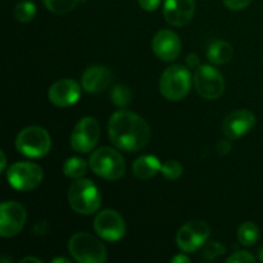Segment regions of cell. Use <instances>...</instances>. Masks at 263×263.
<instances>
[{
  "instance_id": "6da1fadb",
  "label": "cell",
  "mask_w": 263,
  "mask_h": 263,
  "mask_svg": "<svg viewBox=\"0 0 263 263\" xmlns=\"http://www.w3.org/2000/svg\"><path fill=\"white\" fill-rule=\"evenodd\" d=\"M108 135L116 148L123 152H139L151 140L148 122L131 110H117L110 116Z\"/></svg>"
},
{
  "instance_id": "7a4b0ae2",
  "label": "cell",
  "mask_w": 263,
  "mask_h": 263,
  "mask_svg": "<svg viewBox=\"0 0 263 263\" xmlns=\"http://www.w3.org/2000/svg\"><path fill=\"white\" fill-rule=\"evenodd\" d=\"M68 202L79 215L90 216L98 212L102 205V195L97 185L89 179H77L69 186Z\"/></svg>"
},
{
  "instance_id": "3957f363",
  "label": "cell",
  "mask_w": 263,
  "mask_h": 263,
  "mask_svg": "<svg viewBox=\"0 0 263 263\" xmlns=\"http://www.w3.org/2000/svg\"><path fill=\"white\" fill-rule=\"evenodd\" d=\"M90 168L95 175L105 180H120L126 172V163L122 154L109 146H103L90 156Z\"/></svg>"
},
{
  "instance_id": "277c9868",
  "label": "cell",
  "mask_w": 263,
  "mask_h": 263,
  "mask_svg": "<svg viewBox=\"0 0 263 263\" xmlns=\"http://www.w3.org/2000/svg\"><path fill=\"white\" fill-rule=\"evenodd\" d=\"M192 87V74L181 64H175L164 69L159 80L161 94L171 102L184 99Z\"/></svg>"
},
{
  "instance_id": "5b68a950",
  "label": "cell",
  "mask_w": 263,
  "mask_h": 263,
  "mask_svg": "<svg viewBox=\"0 0 263 263\" xmlns=\"http://www.w3.org/2000/svg\"><path fill=\"white\" fill-rule=\"evenodd\" d=\"M15 148L28 158H40L46 156L50 151V135L40 126H28L21 130L15 138Z\"/></svg>"
},
{
  "instance_id": "8992f818",
  "label": "cell",
  "mask_w": 263,
  "mask_h": 263,
  "mask_svg": "<svg viewBox=\"0 0 263 263\" xmlns=\"http://www.w3.org/2000/svg\"><path fill=\"white\" fill-rule=\"evenodd\" d=\"M68 251L79 263H103L107 261L105 247L86 233H77L69 239Z\"/></svg>"
},
{
  "instance_id": "52a82bcc",
  "label": "cell",
  "mask_w": 263,
  "mask_h": 263,
  "mask_svg": "<svg viewBox=\"0 0 263 263\" xmlns=\"http://www.w3.org/2000/svg\"><path fill=\"white\" fill-rule=\"evenodd\" d=\"M8 181L20 192H27L37 187L44 179V172L39 164L32 162H17L8 170Z\"/></svg>"
},
{
  "instance_id": "ba28073f",
  "label": "cell",
  "mask_w": 263,
  "mask_h": 263,
  "mask_svg": "<svg viewBox=\"0 0 263 263\" xmlns=\"http://www.w3.org/2000/svg\"><path fill=\"white\" fill-rule=\"evenodd\" d=\"M195 89L198 94L208 100L218 99L225 90V80L220 71L213 68L212 66H199L195 69L194 77Z\"/></svg>"
},
{
  "instance_id": "9c48e42d",
  "label": "cell",
  "mask_w": 263,
  "mask_h": 263,
  "mask_svg": "<svg viewBox=\"0 0 263 263\" xmlns=\"http://www.w3.org/2000/svg\"><path fill=\"white\" fill-rule=\"evenodd\" d=\"M100 138V126L92 117H84L76 123L71 134V146L79 153H87L97 146Z\"/></svg>"
},
{
  "instance_id": "30bf717a",
  "label": "cell",
  "mask_w": 263,
  "mask_h": 263,
  "mask_svg": "<svg viewBox=\"0 0 263 263\" xmlns=\"http://www.w3.org/2000/svg\"><path fill=\"white\" fill-rule=\"evenodd\" d=\"M210 226L204 221H190L177 233V247L185 253H193L204 246L210 238Z\"/></svg>"
},
{
  "instance_id": "8fae6325",
  "label": "cell",
  "mask_w": 263,
  "mask_h": 263,
  "mask_svg": "<svg viewBox=\"0 0 263 263\" xmlns=\"http://www.w3.org/2000/svg\"><path fill=\"white\" fill-rule=\"evenodd\" d=\"M25 207L18 202H4L0 205V235L3 238H13L22 231L25 226Z\"/></svg>"
},
{
  "instance_id": "7c38bea8",
  "label": "cell",
  "mask_w": 263,
  "mask_h": 263,
  "mask_svg": "<svg viewBox=\"0 0 263 263\" xmlns=\"http://www.w3.org/2000/svg\"><path fill=\"white\" fill-rule=\"evenodd\" d=\"M94 229L104 240L117 241L125 236L126 223L117 211L104 210L95 217Z\"/></svg>"
},
{
  "instance_id": "4fadbf2b",
  "label": "cell",
  "mask_w": 263,
  "mask_h": 263,
  "mask_svg": "<svg viewBox=\"0 0 263 263\" xmlns=\"http://www.w3.org/2000/svg\"><path fill=\"white\" fill-rule=\"evenodd\" d=\"M256 116L248 109H239L229 113L222 123L226 138L235 140L248 134L256 125Z\"/></svg>"
},
{
  "instance_id": "5bb4252c",
  "label": "cell",
  "mask_w": 263,
  "mask_h": 263,
  "mask_svg": "<svg viewBox=\"0 0 263 263\" xmlns=\"http://www.w3.org/2000/svg\"><path fill=\"white\" fill-rule=\"evenodd\" d=\"M152 49L161 61L172 62L181 53V40L174 31L161 30L152 40Z\"/></svg>"
},
{
  "instance_id": "9a60e30c",
  "label": "cell",
  "mask_w": 263,
  "mask_h": 263,
  "mask_svg": "<svg viewBox=\"0 0 263 263\" xmlns=\"http://www.w3.org/2000/svg\"><path fill=\"white\" fill-rule=\"evenodd\" d=\"M194 13V0H164L163 15L168 25L182 27L193 20Z\"/></svg>"
},
{
  "instance_id": "2e32d148",
  "label": "cell",
  "mask_w": 263,
  "mask_h": 263,
  "mask_svg": "<svg viewBox=\"0 0 263 263\" xmlns=\"http://www.w3.org/2000/svg\"><path fill=\"white\" fill-rule=\"evenodd\" d=\"M81 95V86L69 79L59 80L50 86L48 98L57 107H71L79 102Z\"/></svg>"
},
{
  "instance_id": "e0dca14e",
  "label": "cell",
  "mask_w": 263,
  "mask_h": 263,
  "mask_svg": "<svg viewBox=\"0 0 263 263\" xmlns=\"http://www.w3.org/2000/svg\"><path fill=\"white\" fill-rule=\"evenodd\" d=\"M113 74L109 68L104 66H91L82 74V89L90 94H98L109 87Z\"/></svg>"
},
{
  "instance_id": "ac0fdd59",
  "label": "cell",
  "mask_w": 263,
  "mask_h": 263,
  "mask_svg": "<svg viewBox=\"0 0 263 263\" xmlns=\"http://www.w3.org/2000/svg\"><path fill=\"white\" fill-rule=\"evenodd\" d=\"M162 164L157 157L146 154L141 156L134 162L133 174L134 176L140 180H149L156 176L158 172H161Z\"/></svg>"
},
{
  "instance_id": "d6986e66",
  "label": "cell",
  "mask_w": 263,
  "mask_h": 263,
  "mask_svg": "<svg viewBox=\"0 0 263 263\" xmlns=\"http://www.w3.org/2000/svg\"><path fill=\"white\" fill-rule=\"evenodd\" d=\"M234 55V49L230 43L223 40L215 41L207 50V58L213 64H226L231 61Z\"/></svg>"
},
{
  "instance_id": "ffe728a7",
  "label": "cell",
  "mask_w": 263,
  "mask_h": 263,
  "mask_svg": "<svg viewBox=\"0 0 263 263\" xmlns=\"http://www.w3.org/2000/svg\"><path fill=\"white\" fill-rule=\"evenodd\" d=\"M87 172L86 162L79 157H71L63 164V174L69 179H81Z\"/></svg>"
},
{
  "instance_id": "44dd1931",
  "label": "cell",
  "mask_w": 263,
  "mask_h": 263,
  "mask_svg": "<svg viewBox=\"0 0 263 263\" xmlns=\"http://www.w3.org/2000/svg\"><path fill=\"white\" fill-rule=\"evenodd\" d=\"M259 238V229L254 222H244L238 230V239L244 247H251Z\"/></svg>"
},
{
  "instance_id": "7402d4cb",
  "label": "cell",
  "mask_w": 263,
  "mask_h": 263,
  "mask_svg": "<svg viewBox=\"0 0 263 263\" xmlns=\"http://www.w3.org/2000/svg\"><path fill=\"white\" fill-rule=\"evenodd\" d=\"M131 98H133V92H131L130 87L126 85H116L110 91L112 103L120 108L127 107L131 102Z\"/></svg>"
},
{
  "instance_id": "603a6c76",
  "label": "cell",
  "mask_w": 263,
  "mask_h": 263,
  "mask_svg": "<svg viewBox=\"0 0 263 263\" xmlns=\"http://www.w3.org/2000/svg\"><path fill=\"white\" fill-rule=\"evenodd\" d=\"M36 7L31 2H21L14 8V18L21 23H27L35 18Z\"/></svg>"
},
{
  "instance_id": "cb8c5ba5",
  "label": "cell",
  "mask_w": 263,
  "mask_h": 263,
  "mask_svg": "<svg viewBox=\"0 0 263 263\" xmlns=\"http://www.w3.org/2000/svg\"><path fill=\"white\" fill-rule=\"evenodd\" d=\"M79 2L80 0H44V5L50 12L63 14L73 10Z\"/></svg>"
},
{
  "instance_id": "d4e9b609",
  "label": "cell",
  "mask_w": 263,
  "mask_h": 263,
  "mask_svg": "<svg viewBox=\"0 0 263 263\" xmlns=\"http://www.w3.org/2000/svg\"><path fill=\"white\" fill-rule=\"evenodd\" d=\"M182 172H184V170H182L181 163L177 161H174V159H168V161L162 164L161 174L167 180H177L179 177H181Z\"/></svg>"
},
{
  "instance_id": "484cf974",
  "label": "cell",
  "mask_w": 263,
  "mask_h": 263,
  "mask_svg": "<svg viewBox=\"0 0 263 263\" xmlns=\"http://www.w3.org/2000/svg\"><path fill=\"white\" fill-rule=\"evenodd\" d=\"M225 252H226V248L222 246V244L217 243V241H211V243L204 244V246H203L202 257L204 259L211 261V259L216 258V257L222 256Z\"/></svg>"
},
{
  "instance_id": "4316f807",
  "label": "cell",
  "mask_w": 263,
  "mask_h": 263,
  "mask_svg": "<svg viewBox=\"0 0 263 263\" xmlns=\"http://www.w3.org/2000/svg\"><path fill=\"white\" fill-rule=\"evenodd\" d=\"M254 261H256V258H254L249 252H244V251L236 252V253H234L233 256L228 258V263H243V262H254Z\"/></svg>"
},
{
  "instance_id": "83f0119b",
  "label": "cell",
  "mask_w": 263,
  "mask_h": 263,
  "mask_svg": "<svg viewBox=\"0 0 263 263\" xmlns=\"http://www.w3.org/2000/svg\"><path fill=\"white\" fill-rule=\"evenodd\" d=\"M253 0H223V4L226 8L231 10H241L246 9Z\"/></svg>"
},
{
  "instance_id": "f1b7e54d",
  "label": "cell",
  "mask_w": 263,
  "mask_h": 263,
  "mask_svg": "<svg viewBox=\"0 0 263 263\" xmlns=\"http://www.w3.org/2000/svg\"><path fill=\"white\" fill-rule=\"evenodd\" d=\"M138 2L141 9L146 10V12H153L161 4V0H138Z\"/></svg>"
},
{
  "instance_id": "f546056e",
  "label": "cell",
  "mask_w": 263,
  "mask_h": 263,
  "mask_svg": "<svg viewBox=\"0 0 263 263\" xmlns=\"http://www.w3.org/2000/svg\"><path fill=\"white\" fill-rule=\"evenodd\" d=\"M231 139H229V140H221L220 143L217 144V152L221 154V156H225V154H228L229 152L231 151V143H230Z\"/></svg>"
},
{
  "instance_id": "4dcf8cb0",
  "label": "cell",
  "mask_w": 263,
  "mask_h": 263,
  "mask_svg": "<svg viewBox=\"0 0 263 263\" xmlns=\"http://www.w3.org/2000/svg\"><path fill=\"white\" fill-rule=\"evenodd\" d=\"M186 63L187 67H190V68H198V67L200 66L199 58H198V55H195V54H189V55H187Z\"/></svg>"
},
{
  "instance_id": "1f68e13d",
  "label": "cell",
  "mask_w": 263,
  "mask_h": 263,
  "mask_svg": "<svg viewBox=\"0 0 263 263\" xmlns=\"http://www.w3.org/2000/svg\"><path fill=\"white\" fill-rule=\"evenodd\" d=\"M171 262L172 263H190V258L187 256H185V254H177V256H175L174 258H171Z\"/></svg>"
},
{
  "instance_id": "d6a6232c",
  "label": "cell",
  "mask_w": 263,
  "mask_h": 263,
  "mask_svg": "<svg viewBox=\"0 0 263 263\" xmlns=\"http://www.w3.org/2000/svg\"><path fill=\"white\" fill-rule=\"evenodd\" d=\"M26 262L41 263L43 261H41V259H39V258H35V257H27V258H25V259H22V261H21V263H26Z\"/></svg>"
},
{
  "instance_id": "836d02e7",
  "label": "cell",
  "mask_w": 263,
  "mask_h": 263,
  "mask_svg": "<svg viewBox=\"0 0 263 263\" xmlns=\"http://www.w3.org/2000/svg\"><path fill=\"white\" fill-rule=\"evenodd\" d=\"M0 156H2V171H4V170H5V164H7V158H5L4 151L0 152Z\"/></svg>"
},
{
  "instance_id": "e575fe53",
  "label": "cell",
  "mask_w": 263,
  "mask_h": 263,
  "mask_svg": "<svg viewBox=\"0 0 263 263\" xmlns=\"http://www.w3.org/2000/svg\"><path fill=\"white\" fill-rule=\"evenodd\" d=\"M71 261L67 258H63V257H58V258H54L51 263H69Z\"/></svg>"
},
{
  "instance_id": "d590c367",
  "label": "cell",
  "mask_w": 263,
  "mask_h": 263,
  "mask_svg": "<svg viewBox=\"0 0 263 263\" xmlns=\"http://www.w3.org/2000/svg\"><path fill=\"white\" fill-rule=\"evenodd\" d=\"M258 258L259 261L263 262V247H261V249H259V253H258Z\"/></svg>"
},
{
  "instance_id": "8d00e7d4",
  "label": "cell",
  "mask_w": 263,
  "mask_h": 263,
  "mask_svg": "<svg viewBox=\"0 0 263 263\" xmlns=\"http://www.w3.org/2000/svg\"><path fill=\"white\" fill-rule=\"evenodd\" d=\"M262 63H263V58H262Z\"/></svg>"
}]
</instances>
